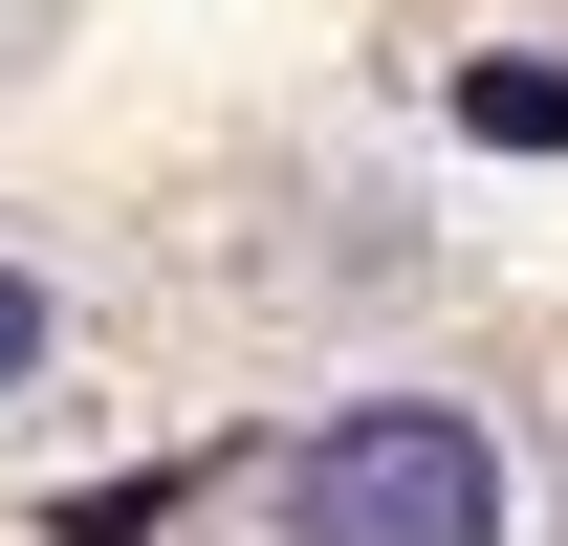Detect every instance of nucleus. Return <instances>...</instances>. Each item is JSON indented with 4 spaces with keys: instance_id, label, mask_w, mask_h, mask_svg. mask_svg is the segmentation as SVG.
Wrapping results in <instances>:
<instances>
[{
    "instance_id": "nucleus-1",
    "label": "nucleus",
    "mask_w": 568,
    "mask_h": 546,
    "mask_svg": "<svg viewBox=\"0 0 568 546\" xmlns=\"http://www.w3.org/2000/svg\"><path fill=\"white\" fill-rule=\"evenodd\" d=\"M263 525H284V546H503L525 481H503V437H481L459 394H351V415L284 437Z\"/></svg>"
},
{
    "instance_id": "nucleus-2",
    "label": "nucleus",
    "mask_w": 568,
    "mask_h": 546,
    "mask_svg": "<svg viewBox=\"0 0 568 546\" xmlns=\"http://www.w3.org/2000/svg\"><path fill=\"white\" fill-rule=\"evenodd\" d=\"M459 132H503V153H568V67H459Z\"/></svg>"
},
{
    "instance_id": "nucleus-3",
    "label": "nucleus",
    "mask_w": 568,
    "mask_h": 546,
    "mask_svg": "<svg viewBox=\"0 0 568 546\" xmlns=\"http://www.w3.org/2000/svg\"><path fill=\"white\" fill-rule=\"evenodd\" d=\"M22 372H44V284L0 263V394H22Z\"/></svg>"
}]
</instances>
